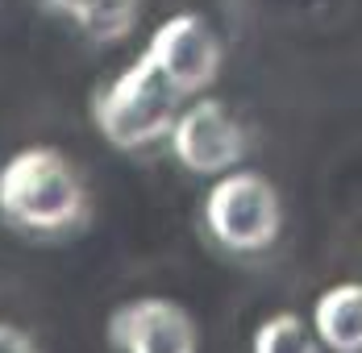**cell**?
<instances>
[{"label": "cell", "instance_id": "obj_1", "mask_svg": "<svg viewBox=\"0 0 362 353\" xmlns=\"http://www.w3.org/2000/svg\"><path fill=\"white\" fill-rule=\"evenodd\" d=\"M0 216L37 237H63L88 220V187L67 154L30 145L0 167Z\"/></svg>", "mask_w": 362, "mask_h": 353}, {"label": "cell", "instance_id": "obj_2", "mask_svg": "<svg viewBox=\"0 0 362 353\" xmlns=\"http://www.w3.org/2000/svg\"><path fill=\"white\" fill-rule=\"evenodd\" d=\"M175 108H180L175 88L142 54L109 88H100L92 96V125L117 150H146L154 141L171 138V125L180 116Z\"/></svg>", "mask_w": 362, "mask_h": 353}, {"label": "cell", "instance_id": "obj_3", "mask_svg": "<svg viewBox=\"0 0 362 353\" xmlns=\"http://www.w3.org/2000/svg\"><path fill=\"white\" fill-rule=\"evenodd\" d=\"M204 225L225 249L233 253H258L275 246L284 229L279 191L258 171H225L204 196Z\"/></svg>", "mask_w": 362, "mask_h": 353}, {"label": "cell", "instance_id": "obj_4", "mask_svg": "<svg viewBox=\"0 0 362 353\" xmlns=\"http://www.w3.org/2000/svg\"><path fill=\"white\" fill-rule=\"evenodd\" d=\"M146 59L158 67V75L175 88V96H196L204 88H213L221 75V42L209 30L204 17L196 13H175L167 17L150 42H146Z\"/></svg>", "mask_w": 362, "mask_h": 353}, {"label": "cell", "instance_id": "obj_5", "mask_svg": "<svg viewBox=\"0 0 362 353\" xmlns=\"http://www.w3.org/2000/svg\"><path fill=\"white\" fill-rule=\"evenodd\" d=\"M109 341L117 353H200V328L183 304L142 295L112 308Z\"/></svg>", "mask_w": 362, "mask_h": 353}, {"label": "cell", "instance_id": "obj_6", "mask_svg": "<svg viewBox=\"0 0 362 353\" xmlns=\"http://www.w3.org/2000/svg\"><path fill=\"white\" fill-rule=\"evenodd\" d=\"M171 154L192 175H225L246 158V133L221 100H196L171 125Z\"/></svg>", "mask_w": 362, "mask_h": 353}, {"label": "cell", "instance_id": "obj_7", "mask_svg": "<svg viewBox=\"0 0 362 353\" xmlns=\"http://www.w3.org/2000/svg\"><path fill=\"white\" fill-rule=\"evenodd\" d=\"M313 328L329 353H362V282H337L317 295Z\"/></svg>", "mask_w": 362, "mask_h": 353}, {"label": "cell", "instance_id": "obj_8", "mask_svg": "<svg viewBox=\"0 0 362 353\" xmlns=\"http://www.w3.org/2000/svg\"><path fill=\"white\" fill-rule=\"evenodd\" d=\"M50 17L79 25L96 46H112L134 30L142 0H37Z\"/></svg>", "mask_w": 362, "mask_h": 353}, {"label": "cell", "instance_id": "obj_9", "mask_svg": "<svg viewBox=\"0 0 362 353\" xmlns=\"http://www.w3.org/2000/svg\"><path fill=\"white\" fill-rule=\"evenodd\" d=\"M250 353H325V345L296 312H275L254 328Z\"/></svg>", "mask_w": 362, "mask_h": 353}, {"label": "cell", "instance_id": "obj_10", "mask_svg": "<svg viewBox=\"0 0 362 353\" xmlns=\"http://www.w3.org/2000/svg\"><path fill=\"white\" fill-rule=\"evenodd\" d=\"M0 353H37V341L17 324H0Z\"/></svg>", "mask_w": 362, "mask_h": 353}]
</instances>
